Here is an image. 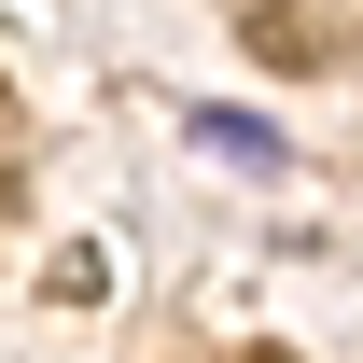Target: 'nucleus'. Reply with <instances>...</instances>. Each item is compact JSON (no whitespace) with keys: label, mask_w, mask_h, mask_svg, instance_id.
Segmentation results:
<instances>
[{"label":"nucleus","mask_w":363,"mask_h":363,"mask_svg":"<svg viewBox=\"0 0 363 363\" xmlns=\"http://www.w3.org/2000/svg\"><path fill=\"white\" fill-rule=\"evenodd\" d=\"M196 140H210L224 168H294V140H279V126H252V112H196Z\"/></svg>","instance_id":"obj_1"}]
</instances>
